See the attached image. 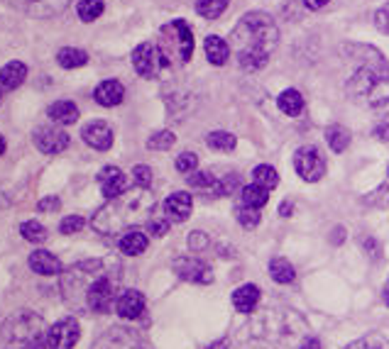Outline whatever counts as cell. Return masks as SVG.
I'll list each match as a JSON object with an SVG mask.
<instances>
[{
    "label": "cell",
    "instance_id": "22",
    "mask_svg": "<svg viewBox=\"0 0 389 349\" xmlns=\"http://www.w3.org/2000/svg\"><path fill=\"white\" fill-rule=\"evenodd\" d=\"M257 303H260V288L253 283L240 286L236 293H233V306H236L240 313H245V316H250V313L255 311Z\"/></svg>",
    "mask_w": 389,
    "mask_h": 349
},
{
    "label": "cell",
    "instance_id": "14",
    "mask_svg": "<svg viewBox=\"0 0 389 349\" xmlns=\"http://www.w3.org/2000/svg\"><path fill=\"white\" fill-rule=\"evenodd\" d=\"M94 349H140V340L125 328L108 330L101 340H96Z\"/></svg>",
    "mask_w": 389,
    "mask_h": 349
},
{
    "label": "cell",
    "instance_id": "25",
    "mask_svg": "<svg viewBox=\"0 0 389 349\" xmlns=\"http://www.w3.org/2000/svg\"><path fill=\"white\" fill-rule=\"evenodd\" d=\"M49 118L56 125H74L79 120V108L71 100H56L49 105Z\"/></svg>",
    "mask_w": 389,
    "mask_h": 349
},
{
    "label": "cell",
    "instance_id": "42",
    "mask_svg": "<svg viewBox=\"0 0 389 349\" xmlns=\"http://www.w3.org/2000/svg\"><path fill=\"white\" fill-rule=\"evenodd\" d=\"M133 176H135V183L140 188H150L152 186V169L145 167V164H137L133 169Z\"/></svg>",
    "mask_w": 389,
    "mask_h": 349
},
{
    "label": "cell",
    "instance_id": "30",
    "mask_svg": "<svg viewBox=\"0 0 389 349\" xmlns=\"http://www.w3.org/2000/svg\"><path fill=\"white\" fill-rule=\"evenodd\" d=\"M270 200V191L265 186H257V183H250V186L243 188V205H250V208L260 210L262 205Z\"/></svg>",
    "mask_w": 389,
    "mask_h": 349
},
{
    "label": "cell",
    "instance_id": "38",
    "mask_svg": "<svg viewBox=\"0 0 389 349\" xmlns=\"http://www.w3.org/2000/svg\"><path fill=\"white\" fill-rule=\"evenodd\" d=\"M238 222L243 227H248V230H253V227L260 225V213H257V208H250V205H243V208H238Z\"/></svg>",
    "mask_w": 389,
    "mask_h": 349
},
{
    "label": "cell",
    "instance_id": "9",
    "mask_svg": "<svg viewBox=\"0 0 389 349\" xmlns=\"http://www.w3.org/2000/svg\"><path fill=\"white\" fill-rule=\"evenodd\" d=\"M133 66H135V71L140 73L142 78H157L159 71L164 68L162 59H159L157 47L150 44V42L135 47V51H133Z\"/></svg>",
    "mask_w": 389,
    "mask_h": 349
},
{
    "label": "cell",
    "instance_id": "53",
    "mask_svg": "<svg viewBox=\"0 0 389 349\" xmlns=\"http://www.w3.org/2000/svg\"><path fill=\"white\" fill-rule=\"evenodd\" d=\"M0 100H3V93H0Z\"/></svg>",
    "mask_w": 389,
    "mask_h": 349
},
{
    "label": "cell",
    "instance_id": "5",
    "mask_svg": "<svg viewBox=\"0 0 389 349\" xmlns=\"http://www.w3.org/2000/svg\"><path fill=\"white\" fill-rule=\"evenodd\" d=\"M3 340L10 349H47L49 347V328L37 313L17 311L3 323Z\"/></svg>",
    "mask_w": 389,
    "mask_h": 349
},
{
    "label": "cell",
    "instance_id": "15",
    "mask_svg": "<svg viewBox=\"0 0 389 349\" xmlns=\"http://www.w3.org/2000/svg\"><path fill=\"white\" fill-rule=\"evenodd\" d=\"M81 137H84L86 145L94 147V150H98V152H106L113 147V130L108 127L106 123H101V120L86 125V127L81 130Z\"/></svg>",
    "mask_w": 389,
    "mask_h": 349
},
{
    "label": "cell",
    "instance_id": "39",
    "mask_svg": "<svg viewBox=\"0 0 389 349\" xmlns=\"http://www.w3.org/2000/svg\"><path fill=\"white\" fill-rule=\"evenodd\" d=\"M198 167V157L193 152H184L176 157V171H181V174H191V171H196Z\"/></svg>",
    "mask_w": 389,
    "mask_h": 349
},
{
    "label": "cell",
    "instance_id": "40",
    "mask_svg": "<svg viewBox=\"0 0 389 349\" xmlns=\"http://www.w3.org/2000/svg\"><path fill=\"white\" fill-rule=\"evenodd\" d=\"M147 230H150V234H154V237H164V234L169 232V217H162L154 213L152 220L147 222Z\"/></svg>",
    "mask_w": 389,
    "mask_h": 349
},
{
    "label": "cell",
    "instance_id": "36",
    "mask_svg": "<svg viewBox=\"0 0 389 349\" xmlns=\"http://www.w3.org/2000/svg\"><path fill=\"white\" fill-rule=\"evenodd\" d=\"M176 142L174 132H169V130H162V132H154L150 140H147V147L154 152H164V150H171Z\"/></svg>",
    "mask_w": 389,
    "mask_h": 349
},
{
    "label": "cell",
    "instance_id": "32",
    "mask_svg": "<svg viewBox=\"0 0 389 349\" xmlns=\"http://www.w3.org/2000/svg\"><path fill=\"white\" fill-rule=\"evenodd\" d=\"M228 3H231V0H198L196 13L201 15L203 20H218V17L226 13Z\"/></svg>",
    "mask_w": 389,
    "mask_h": 349
},
{
    "label": "cell",
    "instance_id": "34",
    "mask_svg": "<svg viewBox=\"0 0 389 349\" xmlns=\"http://www.w3.org/2000/svg\"><path fill=\"white\" fill-rule=\"evenodd\" d=\"M20 234L27 239V242L39 244V242L47 239V227H44L42 222H37V220H27V222H22V225H20Z\"/></svg>",
    "mask_w": 389,
    "mask_h": 349
},
{
    "label": "cell",
    "instance_id": "46",
    "mask_svg": "<svg viewBox=\"0 0 389 349\" xmlns=\"http://www.w3.org/2000/svg\"><path fill=\"white\" fill-rule=\"evenodd\" d=\"M375 137H377V140H382V142H387L389 140V125L387 123L377 125V127H375Z\"/></svg>",
    "mask_w": 389,
    "mask_h": 349
},
{
    "label": "cell",
    "instance_id": "12",
    "mask_svg": "<svg viewBox=\"0 0 389 349\" xmlns=\"http://www.w3.org/2000/svg\"><path fill=\"white\" fill-rule=\"evenodd\" d=\"M5 3L15 5V8L25 10L34 17H51V15H59L61 10H66V5L71 0H5Z\"/></svg>",
    "mask_w": 389,
    "mask_h": 349
},
{
    "label": "cell",
    "instance_id": "35",
    "mask_svg": "<svg viewBox=\"0 0 389 349\" xmlns=\"http://www.w3.org/2000/svg\"><path fill=\"white\" fill-rule=\"evenodd\" d=\"M253 179H255L257 186H265L267 191H270V188H277L279 174H277V169L270 167V164H262V167H257L253 171Z\"/></svg>",
    "mask_w": 389,
    "mask_h": 349
},
{
    "label": "cell",
    "instance_id": "26",
    "mask_svg": "<svg viewBox=\"0 0 389 349\" xmlns=\"http://www.w3.org/2000/svg\"><path fill=\"white\" fill-rule=\"evenodd\" d=\"M147 249V234L140 230H130L120 237V251L128 256H137Z\"/></svg>",
    "mask_w": 389,
    "mask_h": 349
},
{
    "label": "cell",
    "instance_id": "54",
    "mask_svg": "<svg viewBox=\"0 0 389 349\" xmlns=\"http://www.w3.org/2000/svg\"><path fill=\"white\" fill-rule=\"evenodd\" d=\"M5 349H10V347H5Z\"/></svg>",
    "mask_w": 389,
    "mask_h": 349
},
{
    "label": "cell",
    "instance_id": "10",
    "mask_svg": "<svg viewBox=\"0 0 389 349\" xmlns=\"http://www.w3.org/2000/svg\"><path fill=\"white\" fill-rule=\"evenodd\" d=\"M81 337V328L74 318H64L49 328V349H74Z\"/></svg>",
    "mask_w": 389,
    "mask_h": 349
},
{
    "label": "cell",
    "instance_id": "17",
    "mask_svg": "<svg viewBox=\"0 0 389 349\" xmlns=\"http://www.w3.org/2000/svg\"><path fill=\"white\" fill-rule=\"evenodd\" d=\"M94 98L103 108L120 105V103H123V98H125V85L120 83V81H116V78H108V81H103V83L96 85Z\"/></svg>",
    "mask_w": 389,
    "mask_h": 349
},
{
    "label": "cell",
    "instance_id": "49",
    "mask_svg": "<svg viewBox=\"0 0 389 349\" xmlns=\"http://www.w3.org/2000/svg\"><path fill=\"white\" fill-rule=\"evenodd\" d=\"M279 213H282L284 217H289L291 215V203H284L282 208H279Z\"/></svg>",
    "mask_w": 389,
    "mask_h": 349
},
{
    "label": "cell",
    "instance_id": "31",
    "mask_svg": "<svg viewBox=\"0 0 389 349\" xmlns=\"http://www.w3.org/2000/svg\"><path fill=\"white\" fill-rule=\"evenodd\" d=\"M206 142H208L211 150L216 152H233L238 145L236 135L226 132V130H216V132H208V137H206Z\"/></svg>",
    "mask_w": 389,
    "mask_h": 349
},
{
    "label": "cell",
    "instance_id": "50",
    "mask_svg": "<svg viewBox=\"0 0 389 349\" xmlns=\"http://www.w3.org/2000/svg\"><path fill=\"white\" fill-rule=\"evenodd\" d=\"M208 349H228V340H221V342H216V345H211Z\"/></svg>",
    "mask_w": 389,
    "mask_h": 349
},
{
    "label": "cell",
    "instance_id": "47",
    "mask_svg": "<svg viewBox=\"0 0 389 349\" xmlns=\"http://www.w3.org/2000/svg\"><path fill=\"white\" fill-rule=\"evenodd\" d=\"M304 5L308 10H321V8L328 5V0H304Z\"/></svg>",
    "mask_w": 389,
    "mask_h": 349
},
{
    "label": "cell",
    "instance_id": "41",
    "mask_svg": "<svg viewBox=\"0 0 389 349\" xmlns=\"http://www.w3.org/2000/svg\"><path fill=\"white\" fill-rule=\"evenodd\" d=\"M84 225H86V222H84L81 215H66L64 220H61L59 230H61V234H76Z\"/></svg>",
    "mask_w": 389,
    "mask_h": 349
},
{
    "label": "cell",
    "instance_id": "11",
    "mask_svg": "<svg viewBox=\"0 0 389 349\" xmlns=\"http://www.w3.org/2000/svg\"><path fill=\"white\" fill-rule=\"evenodd\" d=\"M34 145L44 154H61L69 147V135L54 125H44L34 130Z\"/></svg>",
    "mask_w": 389,
    "mask_h": 349
},
{
    "label": "cell",
    "instance_id": "3",
    "mask_svg": "<svg viewBox=\"0 0 389 349\" xmlns=\"http://www.w3.org/2000/svg\"><path fill=\"white\" fill-rule=\"evenodd\" d=\"M154 208H157V203L147 193V188L137 186V191H125L108 200L94 215L91 225L101 234H125L137 230L140 225H147L154 215Z\"/></svg>",
    "mask_w": 389,
    "mask_h": 349
},
{
    "label": "cell",
    "instance_id": "27",
    "mask_svg": "<svg viewBox=\"0 0 389 349\" xmlns=\"http://www.w3.org/2000/svg\"><path fill=\"white\" fill-rule=\"evenodd\" d=\"M325 142H328V147L335 154H340L350 147V132H348L343 125H330V127L325 130Z\"/></svg>",
    "mask_w": 389,
    "mask_h": 349
},
{
    "label": "cell",
    "instance_id": "29",
    "mask_svg": "<svg viewBox=\"0 0 389 349\" xmlns=\"http://www.w3.org/2000/svg\"><path fill=\"white\" fill-rule=\"evenodd\" d=\"M270 276L277 283H291L296 278V271H294V266H291V261L277 256V259L270 261Z\"/></svg>",
    "mask_w": 389,
    "mask_h": 349
},
{
    "label": "cell",
    "instance_id": "20",
    "mask_svg": "<svg viewBox=\"0 0 389 349\" xmlns=\"http://www.w3.org/2000/svg\"><path fill=\"white\" fill-rule=\"evenodd\" d=\"M191 208H193V200L188 196L186 191H179V193H171L164 203V210H167V217H171L174 222H184L188 220L191 215Z\"/></svg>",
    "mask_w": 389,
    "mask_h": 349
},
{
    "label": "cell",
    "instance_id": "4",
    "mask_svg": "<svg viewBox=\"0 0 389 349\" xmlns=\"http://www.w3.org/2000/svg\"><path fill=\"white\" fill-rule=\"evenodd\" d=\"M345 90L360 105L375 113H389V68L382 61L360 66L348 78Z\"/></svg>",
    "mask_w": 389,
    "mask_h": 349
},
{
    "label": "cell",
    "instance_id": "43",
    "mask_svg": "<svg viewBox=\"0 0 389 349\" xmlns=\"http://www.w3.org/2000/svg\"><path fill=\"white\" fill-rule=\"evenodd\" d=\"M188 247L193 251H201L208 247V234L206 232H191V237H188Z\"/></svg>",
    "mask_w": 389,
    "mask_h": 349
},
{
    "label": "cell",
    "instance_id": "44",
    "mask_svg": "<svg viewBox=\"0 0 389 349\" xmlns=\"http://www.w3.org/2000/svg\"><path fill=\"white\" fill-rule=\"evenodd\" d=\"M375 22H377V27H380L382 32H389V3L382 5V8L375 13Z\"/></svg>",
    "mask_w": 389,
    "mask_h": 349
},
{
    "label": "cell",
    "instance_id": "8",
    "mask_svg": "<svg viewBox=\"0 0 389 349\" xmlns=\"http://www.w3.org/2000/svg\"><path fill=\"white\" fill-rule=\"evenodd\" d=\"M174 274L184 281L191 283H211L213 281V271L211 266L201 261L198 256H181V259H174Z\"/></svg>",
    "mask_w": 389,
    "mask_h": 349
},
{
    "label": "cell",
    "instance_id": "33",
    "mask_svg": "<svg viewBox=\"0 0 389 349\" xmlns=\"http://www.w3.org/2000/svg\"><path fill=\"white\" fill-rule=\"evenodd\" d=\"M103 10H106L103 0H79L76 13H79V17H81L84 22H94V20H98V17L103 15Z\"/></svg>",
    "mask_w": 389,
    "mask_h": 349
},
{
    "label": "cell",
    "instance_id": "21",
    "mask_svg": "<svg viewBox=\"0 0 389 349\" xmlns=\"http://www.w3.org/2000/svg\"><path fill=\"white\" fill-rule=\"evenodd\" d=\"M203 49H206V59H208L213 66H223L228 61V56H231V44H228L223 37H216V34L206 37Z\"/></svg>",
    "mask_w": 389,
    "mask_h": 349
},
{
    "label": "cell",
    "instance_id": "28",
    "mask_svg": "<svg viewBox=\"0 0 389 349\" xmlns=\"http://www.w3.org/2000/svg\"><path fill=\"white\" fill-rule=\"evenodd\" d=\"M56 61H59L61 68H79L89 61V54L76 47H64V49H59V54H56Z\"/></svg>",
    "mask_w": 389,
    "mask_h": 349
},
{
    "label": "cell",
    "instance_id": "23",
    "mask_svg": "<svg viewBox=\"0 0 389 349\" xmlns=\"http://www.w3.org/2000/svg\"><path fill=\"white\" fill-rule=\"evenodd\" d=\"M25 78H27V66L22 64V61H10V64L0 68V85L8 90L20 88Z\"/></svg>",
    "mask_w": 389,
    "mask_h": 349
},
{
    "label": "cell",
    "instance_id": "45",
    "mask_svg": "<svg viewBox=\"0 0 389 349\" xmlns=\"http://www.w3.org/2000/svg\"><path fill=\"white\" fill-rule=\"evenodd\" d=\"M59 198H54V196H49V198H44V200H39V210H59Z\"/></svg>",
    "mask_w": 389,
    "mask_h": 349
},
{
    "label": "cell",
    "instance_id": "13",
    "mask_svg": "<svg viewBox=\"0 0 389 349\" xmlns=\"http://www.w3.org/2000/svg\"><path fill=\"white\" fill-rule=\"evenodd\" d=\"M98 186H101L103 196L111 200V198H116V196H120V193L128 191L130 181H128V176H125L118 167H106L98 174Z\"/></svg>",
    "mask_w": 389,
    "mask_h": 349
},
{
    "label": "cell",
    "instance_id": "37",
    "mask_svg": "<svg viewBox=\"0 0 389 349\" xmlns=\"http://www.w3.org/2000/svg\"><path fill=\"white\" fill-rule=\"evenodd\" d=\"M348 349H389V340L385 335H368V337H363V340H358V342H353Z\"/></svg>",
    "mask_w": 389,
    "mask_h": 349
},
{
    "label": "cell",
    "instance_id": "6",
    "mask_svg": "<svg viewBox=\"0 0 389 349\" xmlns=\"http://www.w3.org/2000/svg\"><path fill=\"white\" fill-rule=\"evenodd\" d=\"M159 59H162L164 68L186 64L193 54V32L184 20H171L159 30V42H157Z\"/></svg>",
    "mask_w": 389,
    "mask_h": 349
},
{
    "label": "cell",
    "instance_id": "24",
    "mask_svg": "<svg viewBox=\"0 0 389 349\" xmlns=\"http://www.w3.org/2000/svg\"><path fill=\"white\" fill-rule=\"evenodd\" d=\"M277 105H279V110H282L284 115L296 118V115H301V110H304V95H301L296 88H287V90L279 93Z\"/></svg>",
    "mask_w": 389,
    "mask_h": 349
},
{
    "label": "cell",
    "instance_id": "48",
    "mask_svg": "<svg viewBox=\"0 0 389 349\" xmlns=\"http://www.w3.org/2000/svg\"><path fill=\"white\" fill-rule=\"evenodd\" d=\"M299 349H321V342H318L316 337H308V340Z\"/></svg>",
    "mask_w": 389,
    "mask_h": 349
},
{
    "label": "cell",
    "instance_id": "19",
    "mask_svg": "<svg viewBox=\"0 0 389 349\" xmlns=\"http://www.w3.org/2000/svg\"><path fill=\"white\" fill-rule=\"evenodd\" d=\"M30 269L39 276H61V261L51 251L37 249L30 254Z\"/></svg>",
    "mask_w": 389,
    "mask_h": 349
},
{
    "label": "cell",
    "instance_id": "7",
    "mask_svg": "<svg viewBox=\"0 0 389 349\" xmlns=\"http://www.w3.org/2000/svg\"><path fill=\"white\" fill-rule=\"evenodd\" d=\"M294 169L296 174L301 176L304 181L308 183H316L323 179L325 174V162H323V154L316 150V147L306 145V147H299L294 154Z\"/></svg>",
    "mask_w": 389,
    "mask_h": 349
},
{
    "label": "cell",
    "instance_id": "18",
    "mask_svg": "<svg viewBox=\"0 0 389 349\" xmlns=\"http://www.w3.org/2000/svg\"><path fill=\"white\" fill-rule=\"evenodd\" d=\"M186 181H188V186L196 188V191H201L203 196L223 198V183H221V179H216L211 171H191Z\"/></svg>",
    "mask_w": 389,
    "mask_h": 349
},
{
    "label": "cell",
    "instance_id": "16",
    "mask_svg": "<svg viewBox=\"0 0 389 349\" xmlns=\"http://www.w3.org/2000/svg\"><path fill=\"white\" fill-rule=\"evenodd\" d=\"M116 311H118V316L125 318V320L140 318L142 313H145V296H142L140 291H135V288L123 291V293L118 296V301H116Z\"/></svg>",
    "mask_w": 389,
    "mask_h": 349
},
{
    "label": "cell",
    "instance_id": "52",
    "mask_svg": "<svg viewBox=\"0 0 389 349\" xmlns=\"http://www.w3.org/2000/svg\"><path fill=\"white\" fill-rule=\"evenodd\" d=\"M3 152H5V137L0 135V154H3Z\"/></svg>",
    "mask_w": 389,
    "mask_h": 349
},
{
    "label": "cell",
    "instance_id": "51",
    "mask_svg": "<svg viewBox=\"0 0 389 349\" xmlns=\"http://www.w3.org/2000/svg\"><path fill=\"white\" fill-rule=\"evenodd\" d=\"M382 298H385V303L389 306V283L385 286V291H382Z\"/></svg>",
    "mask_w": 389,
    "mask_h": 349
},
{
    "label": "cell",
    "instance_id": "2",
    "mask_svg": "<svg viewBox=\"0 0 389 349\" xmlns=\"http://www.w3.org/2000/svg\"><path fill=\"white\" fill-rule=\"evenodd\" d=\"M231 51L238 54V64L245 71H260L267 66L272 51L279 44V30L267 13H248L231 32Z\"/></svg>",
    "mask_w": 389,
    "mask_h": 349
},
{
    "label": "cell",
    "instance_id": "1",
    "mask_svg": "<svg viewBox=\"0 0 389 349\" xmlns=\"http://www.w3.org/2000/svg\"><path fill=\"white\" fill-rule=\"evenodd\" d=\"M61 293L74 311L108 313L116 298V278L101 259L74 264L61 274Z\"/></svg>",
    "mask_w": 389,
    "mask_h": 349
}]
</instances>
